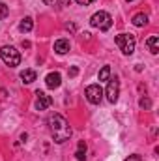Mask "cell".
I'll return each instance as SVG.
<instances>
[{
  "label": "cell",
  "mask_w": 159,
  "mask_h": 161,
  "mask_svg": "<svg viewBox=\"0 0 159 161\" xmlns=\"http://www.w3.org/2000/svg\"><path fill=\"white\" fill-rule=\"evenodd\" d=\"M107 99L111 103H116L118 101V96H120V80L114 77V79H109V84H107Z\"/></svg>",
  "instance_id": "obj_6"
},
{
  "label": "cell",
  "mask_w": 159,
  "mask_h": 161,
  "mask_svg": "<svg viewBox=\"0 0 159 161\" xmlns=\"http://www.w3.org/2000/svg\"><path fill=\"white\" fill-rule=\"evenodd\" d=\"M69 47H71V45H69L68 40H58L54 43V51H56L58 54H66V53L69 51Z\"/></svg>",
  "instance_id": "obj_9"
},
{
  "label": "cell",
  "mask_w": 159,
  "mask_h": 161,
  "mask_svg": "<svg viewBox=\"0 0 159 161\" xmlns=\"http://www.w3.org/2000/svg\"><path fill=\"white\" fill-rule=\"evenodd\" d=\"M34 28V21H32V17H25L23 21H21V25H19V30L21 32H30Z\"/></svg>",
  "instance_id": "obj_14"
},
{
  "label": "cell",
  "mask_w": 159,
  "mask_h": 161,
  "mask_svg": "<svg viewBox=\"0 0 159 161\" xmlns=\"http://www.w3.org/2000/svg\"><path fill=\"white\" fill-rule=\"evenodd\" d=\"M125 161H142V158H140L139 154H133V156H129Z\"/></svg>",
  "instance_id": "obj_18"
},
{
  "label": "cell",
  "mask_w": 159,
  "mask_h": 161,
  "mask_svg": "<svg viewBox=\"0 0 159 161\" xmlns=\"http://www.w3.org/2000/svg\"><path fill=\"white\" fill-rule=\"evenodd\" d=\"M133 25H135V26H146V25H148V15H146V13H137V15H133Z\"/></svg>",
  "instance_id": "obj_13"
},
{
  "label": "cell",
  "mask_w": 159,
  "mask_h": 161,
  "mask_svg": "<svg viewBox=\"0 0 159 161\" xmlns=\"http://www.w3.org/2000/svg\"><path fill=\"white\" fill-rule=\"evenodd\" d=\"M139 105H140L142 109H150V107H152V101H150V97H140Z\"/></svg>",
  "instance_id": "obj_16"
},
{
  "label": "cell",
  "mask_w": 159,
  "mask_h": 161,
  "mask_svg": "<svg viewBox=\"0 0 159 161\" xmlns=\"http://www.w3.org/2000/svg\"><path fill=\"white\" fill-rule=\"evenodd\" d=\"M109 77H111V68L109 66H103L101 71H99V80H109Z\"/></svg>",
  "instance_id": "obj_15"
},
{
  "label": "cell",
  "mask_w": 159,
  "mask_h": 161,
  "mask_svg": "<svg viewBox=\"0 0 159 161\" xmlns=\"http://www.w3.org/2000/svg\"><path fill=\"white\" fill-rule=\"evenodd\" d=\"M75 158H77V161H86V142H84V141H79Z\"/></svg>",
  "instance_id": "obj_12"
},
{
  "label": "cell",
  "mask_w": 159,
  "mask_h": 161,
  "mask_svg": "<svg viewBox=\"0 0 159 161\" xmlns=\"http://www.w3.org/2000/svg\"><path fill=\"white\" fill-rule=\"evenodd\" d=\"M0 58H2L4 64H8L9 68H15V66L21 64V53H19L15 47H11V45H4V47L0 49Z\"/></svg>",
  "instance_id": "obj_2"
},
{
  "label": "cell",
  "mask_w": 159,
  "mask_h": 161,
  "mask_svg": "<svg viewBox=\"0 0 159 161\" xmlns=\"http://www.w3.org/2000/svg\"><path fill=\"white\" fill-rule=\"evenodd\" d=\"M77 73H79V69H77V68H71V69H69V77H75Z\"/></svg>",
  "instance_id": "obj_20"
},
{
  "label": "cell",
  "mask_w": 159,
  "mask_h": 161,
  "mask_svg": "<svg viewBox=\"0 0 159 161\" xmlns=\"http://www.w3.org/2000/svg\"><path fill=\"white\" fill-rule=\"evenodd\" d=\"M146 45H148V51H150L152 54H157L159 53V38L157 36H150L148 41H146Z\"/></svg>",
  "instance_id": "obj_10"
},
{
  "label": "cell",
  "mask_w": 159,
  "mask_h": 161,
  "mask_svg": "<svg viewBox=\"0 0 159 161\" xmlns=\"http://www.w3.org/2000/svg\"><path fill=\"white\" fill-rule=\"evenodd\" d=\"M86 99L92 103V105H99L101 99H103V90L99 84H90L86 86Z\"/></svg>",
  "instance_id": "obj_5"
},
{
  "label": "cell",
  "mask_w": 159,
  "mask_h": 161,
  "mask_svg": "<svg viewBox=\"0 0 159 161\" xmlns=\"http://www.w3.org/2000/svg\"><path fill=\"white\" fill-rule=\"evenodd\" d=\"M41 2H45V4H52L54 0H41Z\"/></svg>",
  "instance_id": "obj_21"
},
{
  "label": "cell",
  "mask_w": 159,
  "mask_h": 161,
  "mask_svg": "<svg viewBox=\"0 0 159 161\" xmlns=\"http://www.w3.org/2000/svg\"><path fill=\"white\" fill-rule=\"evenodd\" d=\"M90 25H92L94 28H99V30L105 32V30H109V28L112 26V17H111L107 11H97V13L92 15Z\"/></svg>",
  "instance_id": "obj_3"
},
{
  "label": "cell",
  "mask_w": 159,
  "mask_h": 161,
  "mask_svg": "<svg viewBox=\"0 0 159 161\" xmlns=\"http://www.w3.org/2000/svg\"><path fill=\"white\" fill-rule=\"evenodd\" d=\"M92 2H96V0H77V4H80V6H90Z\"/></svg>",
  "instance_id": "obj_19"
},
{
  "label": "cell",
  "mask_w": 159,
  "mask_h": 161,
  "mask_svg": "<svg viewBox=\"0 0 159 161\" xmlns=\"http://www.w3.org/2000/svg\"><path fill=\"white\" fill-rule=\"evenodd\" d=\"M64 2H66V4H68V2H71V0H64Z\"/></svg>",
  "instance_id": "obj_22"
},
{
  "label": "cell",
  "mask_w": 159,
  "mask_h": 161,
  "mask_svg": "<svg viewBox=\"0 0 159 161\" xmlns=\"http://www.w3.org/2000/svg\"><path fill=\"white\" fill-rule=\"evenodd\" d=\"M36 96H38V99H36V109L38 111H45V109H49L51 107V103H52V99H51V96H47L45 92H36Z\"/></svg>",
  "instance_id": "obj_7"
},
{
  "label": "cell",
  "mask_w": 159,
  "mask_h": 161,
  "mask_svg": "<svg viewBox=\"0 0 159 161\" xmlns=\"http://www.w3.org/2000/svg\"><path fill=\"white\" fill-rule=\"evenodd\" d=\"M127 2H133V0H127Z\"/></svg>",
  "instance_id": "obj_23"
},
{
  "label": "cell",
  "mask_w": 159,
  "mask_h": 161,
  "mask_svg": "<svg viewBox=\"0 0 159 161\" xmlns=\"http://www.w3.org/2000/svg\"><path fill=\"white\" fill-rule=\"evenodd\" d=\"M45 82H47V86L49 88H58L60 86V82H62V77H60V73H49L47 77H45Z\"/></svg>",
  "instance_id": "obj_8"
},
{
  "label": "cell",
  "mask_w": 159,
  "mask_h": 161,
  "mask_svg": "<svg viewBox=\"0 0 159 161\" xmlns=\"http://www.w3.org/2000/svg\"><path fill=\"white\" fill-rule=\"evenodd\" d=\"M49 127H51V133H52V139L56 144H64L71 137V127L62 114H56V113L51 114L49 116Z\"/></svg>",
  "instance_id": "obj_1"
},
{
  "label": "cell",
  "mask_w": 159,
  "mask_h": 161,
  "mask_svg": "<svg viewBox=\"0 0 159 161\" xmlns=\"http://www.w3.org/2000/svg\"><path fill=\"white\" fill-rule=\"evenodd\" d=\"M21 79H23L25 84L34 82V80H36V71H34V69H25V71H21Z\"/></svg>",
  "instance_id": "obj_11"
},
{
  "label": "cell",
  "mask_w": 159,
  "mask_h": 161,
  "mask_svg": "<svg viewBox=\"0 0 159 161\" xmlns=\"http://www.w3.org/2000/svg\"><path fill=\"white\" fill-rule=\"evenodd\" d=\"M8 11H9V9H8V6H6L4 2H0V21H2V19H6Z\"/></svg>",
  "instance_id": "obj_17"
},
{
  "label": "cell",
  "mask_w": 159,
  "mask_h": 161,
  "mask_svg": "<svg viewBox=\"0 0 159 161\" xmlns=\"http://www.w3.org/2000/svg\"><path fill=\"white\" fill-rule=\"evenodd\" d=\"M116 45L120 47V51H122L125 56H129V54H133V51H135V38H133L131 34H118V36H116Z\"/></svg>",
  "instance_id": "obj_4"
}]
</instances>
